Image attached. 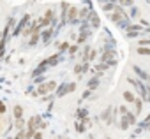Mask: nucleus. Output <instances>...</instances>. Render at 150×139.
<instances>
[{"instance_id":"18","label":"nucleus","mask_w":150,"mask_h":139,"mask_svg":"<svg viewBox=\"0 0 150 139\" xmlns=\"http://www.w3.org/2000/svg\"><path fill=\"white\" fill-rule=\"evenodd\" d=\"M136 53L138 55H143V56H150V48H138Z\"/></svg>"},{"instance_id":"6","label":"nucleus","mask_w":150,"mask_h":139,"mask_svg":"<svg viewBox=\"0 0 150 139\" xmlns=\"http://www.w3.org/2000/svg\"><path fill=\"white\" fill-rule=\"evenodd\" d=\"M132 71H134V74H138V76H139L145 83H148V86H150V74H146L143 69H139L138 65H132Z\"/></svg>"},{"instance_id":"13","label":"nucleus","mask_w":150,"mask_h":139,"mask_svg":"<svg viewBox=\"0 0 150 139\" xmlns=\"http://www.w3.org/2000/svg\"><path fill=\"white\" fill-rule=\"evenodd\" d=\"M76 116L80 118V121H83V120H87L88 111H87V109H83V107H80V109H78V113H76Z\"/></svg>"},{"instance_id":"5","label":"nucleus","mask_w":150,"mask_h":139,"mask_svg":"<svg viewBox=\"0 0 150 139\" xmlns=\"http://www.w3.org/2000/svg\"><path fill=\"white\" fill-rule=\"evenodd\" d=\"M51 21H53V11L48 9L46 14H44L42 18H39V27H41V28H46V27H50Z\"/></svg>"},{"instance_id":"27","label":"nucleus","mask_w":150,"mask_h":139,"mask_svg":"<svg viewBox=\"0 0 150 139\" xmlns=\"http://www.w3.org/2000/svg\"><path fill=\"white\" fill-rule=\"evenodd\" d=\"M76 128H78V132H83V130H85V125H83V121H78V123H76Z\"/></svg>"},{"instance_id":"11","label":"nucleus","mask_w":150,"mask_h":139,"mask_svg":"<svg viewBox=\"0 0 150 139\" xmlns=\"http://www.w3.org/2000/svg\"><path fill=\"white\" fill-rule=\"evenodd\" d=\"M58 60H60V53H57V55L50 56V58H48V60H44V62H46V65H48V67H53V65H57V63H58Z\"/></svg>"},{"instance_id":"33","label":"nucleus","mask_w":150,"mask_h":139,"mask_svg":"<svg viewBox=\"0 0 150 139\" xmlns=\"http://www.w3.org/2000/svg\"><path fill=\"white\" fill-rule=\"evenodd\" d=\"M55 139H58V137H55Z\"/></svg>"},{"instance_id":"19","label":"nucleus","mask_w":150,"mask_h":139,"mask_svg":"<svg viewBox=\"0 0 150 139\" xmlns=\"http://www.w3.org/2000/svg\"><path fill=\"white\" fill-rule=\"evenodd\" d=\"M97 56V49L96 48H90V55H88V62H94Z\"/></svg>"},{"instance_id":"1","label":"nucleus","mask_w":150,"mask_h":139,"mask_svg":"<svg viewBox=\"0 0 150 139\" xmlns=\"http://www.w3.org/2000/svg\"><path fill=\"white\" fill-rule=\"evenodd\" d=\"M127 81H129L136 90H138V93L141 95V99H143V100H148V99H150V88H146L141 81H138V79H134V78H127Z\"/></svg>"},{"instance_id":"17","label":"nucleus","mask_w":150,"mask_h":139,"mask_svg":"<svg viewBox=\"0 0 150 139\" xmlns=\"http://www.w3.org/2000/svg\"><path fill=\"white\" fill-rule=\"evenodd\" d=\"M51 34H53V28H48V30L42 34V42H48V41H50V37H51Z\"/></svg>"},{"instance_id":"15","label":"nucleus","mask_w":150,"mask_h":139,"mask_svg":"<svg viewBox=\"0 0 150 139\" xmlns=\"http://www.w3.org/2000/svg\"><path fill=\"white\" fill-rule=\"evenodd\" d=\"M134 106H136V113H134V116H136V114H139V113H141V109H143V100L136 97V100H134Z\"/></svg>"},{"instance_id":"32","label":"nucleus","mask_w":150,"mask_h":139,"mask_svg":"<svg viewBox=\"0 0 150 139\" xmlns=\"http://www.w3.org/2000/svg\"><path fill=\"white\" fill-rule=\"evenodd\" d=\"M106 139H110V137H106Z\"/></svg>"},{"instance_id":"24","label":"nucleus","mask_w":150,"mask_h":139,"mask_svg":"<svg viewBox=\"0 0 150 139\" xmlns=\"http://www.w3.org/2000/svg\"><path fill=\"white\" fill-rule=\"evenodd\" d=\"M39 37H41L39 34H35V35H32V39L28 41V44H30V46H34V44H37V41H39Z\"/></svg>"},{"instance_id":"29","label":"nucleus","mask_w":150,"mask_h":139,"mask_svg":"<svg viewBox=\"0 0 150 139\" xmlns=\"http://www.w3.org/2000/svg\"><path fill=\"white\" fill-rule=\"evenodd\" d=\"M32 139H42V132H41V130H37V132L34 134V137H32Z\"/></svg>"},{"instance_id":"28","label":"nucleus","mask_w":150,"mask_h":139,"mask_svg":"<svg viewBox=\"0 0 150 139\" xmlns=\"http://www.w3.org/2000/svg\"><path fill=\"white\" fill-rule=\"evenodd\" d=\"M14 139H25V130H20V132H18V135H16Z\"/></svg>"},{"instance_id":"12","label":"nucleus","mask_w":150,"mask_h":139,"mask_svg":"<svg viewBox=\"0 0 150 139\" xmlns=\"http://www.w3.org/2000/svg\"><path fill=\"white\" fill-rule=\"evenodd\" d=\"M13 116H14V120H21L23 118V107L18 104V106H14V109H13Z\"/></svg>"},{"instance_id":"26","label":"nucleus","mask_w":150,"mask_h":139,"mask_svg":"<svg viewBox=\"0 0 150 139\" xmlns=\"http://www.w3.org/2000/svg\"><path fill=\"white\" fill-rule=\"evenodd\" d=\"M23 127H25L23 118H21V120H16V128H18V130H23Z\"/></svg>"},{"instance_id":"9","label":"nucleus","mask_w":150,"mask_h":139,"mask_svg":"<svg viewBox=\"0 0 150 139\" xmlns=\"http://www.w3.org/2000/svg\"><path fill=\"white\" fill-rule=\"evenodd\" d=\"M111 111H113V107H106V109L103 111V114H101V118L106 121V125H111V123H113V118H111Z\"/></svg>"},{"instance_id":"2","label":"nucleus","mask_w":150,"mask_h":139,"mask_svg":"<svg viewBox=\"0 0 150 139\" xmlns=\"http://www.w3.org/2000/svg\"><path fill=\"white\" fill-rule=\"evenodd\" d=\"M57 88V81H44L42 85L37 86V95H48Z\"/></svg>"},{"instance_id":"4","label":"nucleus","mask_w":150,"mask_h":139,"mask_svg":"<svg viewBox=\"0 0 150 139\" xmlns=\"http://www.w3.org/2000/svg\"><path fill=\"white\" fill-rule=\"evenodd\" d=\"M41 123H42V118L41 116H32L27 123V130H32V132H37L41 128Z\"/></svg>"},{"instance_id":"25","label":"nucleus","mask_w":150,"mask_h":139,"mask_svg":"<svg viewBox=\"0 0 150 139\" xmlns=\"http://www.w3.org/2000/svg\"><path fill=\"white\" fill-rule=\"evenodd\" d=\"M58 49H60V53H64V51H69V42H62Z\"/></svg>"},{"instance_id":"30","label":"nucleus","mask_w":150,"mask_h":139,"mask_svg":"<svg viewBox=\"0 0 150 139\" xmlns=\"http://www.w3.org/2000/svg\"><path fill=\"white\" fill-rule=\"evenodd\" d=\"M35 83H37V85H42V83H44V78H42V76H37V78H35Z\"/></svg>"},{"instance_id":"22","label":"nucleus","mask_w":150,"mask_h":139,"mask_svg":"<svg viewBox=\"0 0 150 139\" xmlns=\"http://www.w3.org/2000/svg\"><path fill=\"white\" fill-rule=\"evenodd\" d=\"M7 113V107H6V102L4 100H0V116H4Z\"/></svg>"},{"instance_id":"20","label":"nucleus","mask_w":150,"mask_h":139,"mask_svg":"<svg viewBox=\"0 0 150 139\" xmlns=\"http://www.w3.org/2000/svg\"><path fill=\"white\" fill-rule=\"evenodd\" d=\"M76 53H78V44H72V46H69V55H71V56H74Z\"/></svg>"},{"instance_id":"23","label":"nucleus","mask_w":150,"mask_h":139,"mask_svg":"<svg viewBox=\"0 0 150 139\" xmlns=\"http://www.w3.org/2000/svg\"><path fill=\"white\" fill-rule=\"evenodd\" d=\"M118 113H120V116H125V114L129 113V109H127V106H118Z\"/></svg>"},{"instance_id":"31","label":"nucleus","mask_w":150,"mask_h":139,"mask_svg":"<svg viewBox=\"0 0 150 139\" xmlns=\"http://www.w3.org/2000/svg\"><path fill=\"white\" fill-rule=\"evenodd\" d=\"M90 93H92V92H90V90H87V92L83 93V99H87V97H90Z\"/></svg>"},{"instance_id":"16","label":"nucleus","mask_w":150,"mask_h":139,"mask_svg":"<svg viewBox=\"0 0 150 139\" xmlns=\"http://www.w3.org/2000/svg\"><path fill=\"white\" fill-rule=\"evenodd\" d=\"M125 120L129 121V127H131V125H134V123H136V116H134V113H131V111H129V113L125 114Z\"/></svg>"},{"instance_id":"21","label":"nucleus","mask_w":150,"mask_h":139,"mask_svg":"<svg viewBox=\"0 0 150 139\" xmlns=\"http://www.w3.org/2000/svg\"><path fill=\"white\" fill-rule=\"evenodd\" d=\"M103 7H104V11H106V13H111V11H115L117 4H104Z\"/></svg>"},{"instance_id":"3","label":"nucleus","mask_w":150,"mask_h":139,"mask_svg":"<svg viewBox=\"0 0 150 139\" xmlns=\"http://www.w3.org/2000/svg\"><path fill=\"white\" fill-rule=\"evenodd\" d=\"M76 90V83H64L58 90H57V97H64L65 93H71V92H74Z\"/></svg>"},{"instance_id":"10","label":"nucleus","mask_w":150,"mask_h":139,"mask_svg":"<svg viewBox=\"0 0 150 139\" xmlns=\"http://www.w3.org/2000/svg\"><path fill=\"white\" fill-rule=\"evenodd\" d=\"M122 97H124V100H125L127 104H134V100H136V95H134L131 90H125V92L122 93Z\"/></svg>"},{"instance_id":"8","label":"nucleus","mask_w":150,"mask_h":139,"mask_svg":"<svg viewBox=\"0 0 150 139\" xmlns=\"http://www.w3.org/2000/svg\"><path fill=\"white\" fill-rule=\"evenodd\" d=\"M87 23H90L92 28H97V27H99V18H97V13H96V11H90V14H88V18H87Z\"/></svg>"},{"instance_id":"14","label":"nucleus","mask_w":150,"mask_h":139,"mask_svg":"<svg viewBox=\"0 0 150 139\" xmlns=\"http://www.w3.org/2000/svg\"><path fill=\"white\" fill-rule=\"evenodd\" d=\"M99 86V78H92L90 81H88V90L92 92V90H96Z\"/></svg>"},{"instance_id":"7","label":"nucleus","mask_w":150,"mask_h":139,"mask_svg":"<svg viewBox=\"0 0 150 139\" xmlns=\"http://www.w3.org/2000/svg\"><path fill=\"white\" fill-rule=\"evenodd\" d=\"M28 21H30V16H27V14H25V16H23V20H21V21L18 23V27H16V30L13 32V35H20V34L23 32V28H25V27L28 25Z\"/></svg>"}]
</instances>
